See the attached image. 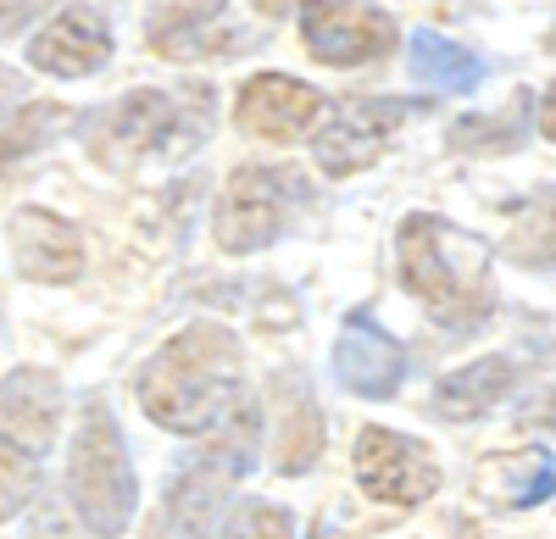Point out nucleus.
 Here are the masks:
<instances>
[{"label":"nucleus","instance_id":"obj_5","mask_svg":"<svg viewBox=\"0 0 556 539\" xmlns=\"http://www.w3.org/2000/svg\"><path fill=\"white\" fill-rule=\"evenodd\" d=\"M306 201V172L290 162H251L235 167L228 184L217 195V217H212V234L228 256H256L267 251L278 234H285L290 211Z\"/></svg>","mask_w":556,"mask_h":539},{"label":"nucleus","instance_id":"obj_6","mask_svg":"<svg viewBox=\"0 0 556 539\" xmlns=\"http://www.w3.org/2000/svg\"><path fill=\"white\" fill-rule=\"evenodd\" d=\"M206 128V106L201 112H184L173 95L162 89H128L123 101L101 106L84 117V145L101 167H134L146 156H162L178 145L184 128Z\"/></svg>","mask_w":556,"mask_h":539},{"label":"nucleus","instance_id":"obj_4","mask_svg":"<svg viewBox=\"0 0 556 539\" xmlns=\"http://www.w3.org/2000/svg\"><path fill=\"white\" fill-rule=\"evenodd\" d=\"M256 462V412L245 407L228 428L212 434V445L201 457H190L173 484H167V501H162V523L151 528V539H212V523L223 517L235 484L251 473Z\"/></svg>","mask_w":556,"mask_h":539},{"label":"nucleus","instance_id":"obj_16","mask_svg":"<svg viewBox=\"0 0 556 539\" xmlns=\"http://www.w3.org/2000/svg\"><path fill=\"white\" fill-rule=\"evenodd\" d=\"M518 368H513V356H479V362L468 368H456L434 384V412L451 418V423H468V418H484L495 400L513 389Z\"/></svg>","mask_w":556,"mask_h":539},{"label":"nucleus","instance_id":"obj_2","mask_svg":"<svg viewBox=\"0 0 556 539\" xmlns=\"http://www.w3.org/2000/svg\"><path fill=\"white\" fill-rule=\"evenodd\" d=\"M395 267L406 295L424 300V311L451 329L473 334L495 311V279H490V245L462 234L440 211H406L395 229Z\"/></svg>","mask_w":556,"mask_h":539},{"label":"nucleus","instance_id":"obj_27","mask_svg":"<svg viewBox=\"0 0 556 539\" xmlns=\"http://www.w3.org/2000/svg\"><path fill=\"white\" fill-rule=\"evenodd\" d=\"M317 539H323V534H317Z\"/></svg>","mask_w":556,"mask_h":539},{"label":"nucleus","instance_id":"obj_8","mask_svg":"<svg viewBox=\"0 0 556 539\" xmlns=\"http://www.w3.org/2000/svg\"><path fill=\"white\" fill-rule=\"evenodd\" d=\"M362 496H374L384 506H417L440 489V462L424 439H406L395 428H362L351 451Z\"/></svg>","mask_w":556,"mask_h":539},{"label":"nucleus","instance_id":"obj_9","mask_svg":"<svg viewBox=\"0 0 556 539\" xmlns=\"http://www.w3.org/2000/svg\"><path fill=\"white\" fill-rule=\"evenodd\" d=\"M301 12V39L312 62L323 67H362V62H384L395 44V17L384 7H317L306 0Z\"/></svg>","mask_w":556,"mask_h":539},{"label":"nucleus","instance_id":"obj_22","mask_svg":"<svg viewBox=\"0 0 556 539\" xmlns=\"http://www.w3.org/2000/svg\"><path fill=\"white\" fill-rule=\"evenodd\" d=\"M62 123H67L62 106H51V101H23L7 123H0V167L17 162V156H28V151H39Z\"/></svg>","mask_w":556,"mask_h":539},{"label":"nucleus","instance_id":"obj_21","mask_svg":"<svg viewBox=\"0 0 556 539\" xmlns=\"http://www.w3.org/2000/svg\"><path fill=\"white\" fill-rule=\"evenodd\" d=\"M523 128H529V95H518L513 106H501V112H484V117H462L451 128V145L456 151H473V156L518 151L523 145Z\"/></svg>","mask_w":556,"mask_h":539},{"label":"nucleus","instance_id":"obj_13","mask_svg":"<svg viewBox=\"0 0 556 539\" xmlns=\"http://www.w3.org/2000/svg\"><path fill=\"white\" fill-rule=\"evenodd\" d=\"M62 428V384L45 368H17L0 378V439L17 445L23 457L45 462Z\"/></svg>","mask_w":556,"mask_h":539},{"label":"nucleus","instance_id":"obj_25","mask_svg":"<svg viewBox=\"0 0 556 539\" xmlns=\"http://www.w3.org/2000/svg\"><path fill=\"white\" fill-rule=\"evenodd\" d=\"M518 423H529V428H545V434H556V384L551 389H540L529 407L518 412Z\"/></svg>","mask_w":556,"mask_h":539},{"label":"nucleus","instance_id":"obj_23","mask_svg":"<svg viewBox=\"0 0 556 539\" xmlns=\"http://www.w3.org/2000/svg\"><path fill=\"white\" fill-rule=\"evenodd\" d=\"M223 539H295V523L285 506L251 496V501H235V512L223 523Z\"/></svg>","mask_w":556,"mask_h":539},{"label":"nucleus","instance_id":"obj_15","mask_svg":"<svg viewBox=\"0 0 556 539\" xmlns=\"http://www.w3.org/2000/svg\"><path fill=\"white\" fill-rule=\"evenodd\" d=\"M473 489L495 506H540L556 496V457L529 445V451H506V457H490L473 478Z\"/></svg>","mask_w":556,"mask_h":539},{"label":"nucleus","instance_id":"obj_17","mask_svg":"<svg viewBox=\"0 0 556 539\" xmlns=\"http://www.w3.org/2000/svg\"><path fill=\"white\" fill-rule=\"evenodd\" d=\"M323 457V412L306 395V384H285V407H278V439H273V467L285 478L312 473Z\"/></svg>","mask_w":556,"mask_h":539},{"label":"nucleus","instance_id":"obj_1","mask_svg":"<svg viewBox=\"0 0 556 539\" xmlns=\"http://www.w3.org/2000/svg\"><path fill=\"white\" fill-rule=\"evenodd\" d=\"M139 407L167 434H217L235 423L245 400V339L228 323L178 329L139 368Z\"/></svg>","mask_w":556,"mask_h":539},{"label":"nucleus","instance_id":"obj_14","mask_svg":"<svg viewBox=\"0 0 556 539\" xmlns=\"http://www.w3.org/2000/svg\"><path fill=\"white\" fill-rule=\"evenodd\" d=\"M12 256H17V273L34 284H73L84 273V234L67 217L28 206L12 217Z\"/></svg>","mask_w":556,"mask_h":539},{"label":"nucleus","instance_id":"obj_7","mask_svg":"<svg viewBox=\"0 0 556 539\" xmlns=\"http://www.w3.org/2000/svg\"><path fill=\"white\" fill-rule=\"evenodd\" d=\"M417 112V101H401V95H356V101H340L334 117L317 128L312 140V156L329 178H351L362 167H374L390 140L401 133V123Z\"/></svg>","mask_w":556,"mask_h":539},{"label":"nucleus","instance_id":"obj_24","mask_svg":"<svg viewBox=\"0 0 556 539\" xmlns=\"http://www.w3.org/2000/svg\"><path fill=\"white\" fill-rule=\"evenodd\" d=\"M34 489H39V462L23 457L17 445L0 439V523L17 517V512L34 501Z\"/></svg>","mask_w":556,"mask_h":539},{"label":"nucleus","instance_id":"obj_10","mask_svg":"<svg viewBox=\"0 0 556 539\" xmlns=\"http://www.w3.org/2000/svg\"><path fill=\"white\" fill-rule=\"evenodd\" d=\"M112 56V23L101 7H62L28 39V67L45 78H89Z\"/></svg>","mask_w":556,"mask_h":539},{"label":"nucleus","instance_id":"obj_18","mask_svg":"<svg viewBox=\"0 0 556 539\" xmlns=\"http://www.w3.org/2000/svg\"><path fill=\"white\" fill-rule=\"evenodd\" d=\"M412 78L424 89H440V95H473L479 78H484V62L434 28H417L412 34Z\"/></svg>","mask_w":556,"mask_h":539},{"label":"nucleus","instance_id":"obj_3","mask_svg":"<svg viewBox=\"0 0 556 539\" xmlns=\"http://www.w3.org/2000/svg\"><path fill=\"white\" fill-rule=\"evenodd\" d=\"M67 501L78 523L96 539H117L134 523L139 506V478L128 462V439L106 407H89L67 445Z\"/></svg>","mask_w":556,"mask_h":539},{"label":"nucleus","instance_id":"obj_26","mask_svg":"<svg viewBox=\"0 0 556 539\" xmlns=\"http://www.w3.org/2000/svg\"><path fill=\"white\" fill-rule=\"evenodd\" d=\"M540 133L556 145V78H551V89H545V101H540Z\"/></svg>","mask_w":556,"mask_h":539},{"label":"nucleus","instance_id":"obj_19","mask_svg":"<svg viewBox=\"0 0 556 539\" xmlns=\"http://www.w3.org/2000/svg\"><path fill=\"white\" fill-rule=\"evenodd\" d=\"M506 256L529 273H556V190L540 184L513 206V229H506Z\"/></svg>","mask_w":556,"mask_h":539},{"label":"nucleus","instance_id":"obj_11","mask_svg":"<svg viewBox=\"0 0 556 539\" xmlns=\"http://www.w3.org/2000/svg\"><path fill=\"white\" fill-rule=\"evenodd\" d=\"M323 117V95L312 84L290 78V73H256L240 84V101H235V123L251 140H267V145H285V140H301V133Z\"/></svg>","mask_w":556,"mask_h":539},{"label":"nucleus","instance_id":"obj_20","mask_svg":"<svg viewBox=\"0 0 556 539\" xmlns=\"http://www.w3.org/2000/svg\"><path fill=\"white\" fill-rule=\"evenodd\" d=\"M228 23V7H151L146 17V39H151V51L167 56V62H190L201 56L212 34Z\"/></svg>","mask_w":556,"mask_h":539},{"label":"nucleus","instance_id":"obj_12","mask_svg":"<svg viewBox=\"0 0 556 539\" xmlns=\"http://www.w3.org/2000/svg\"><path fill=\"white\" fill-rule=\"evenodd\" d=\"M334 378L362 400H390L406 384V345L367 311H351L334 339Z\"/></svg>","mask_w":556,"mask_h":539}]
</instances>
